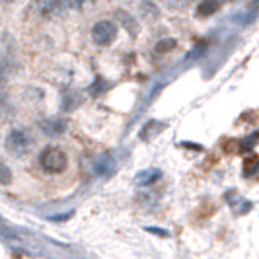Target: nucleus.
<instances>
[{
  "label": "nucleus",
  "mask_w": 259,
  "mask_h": 259,
  "mask_svg": "<svg viewBox=\"0 0 259 259\" xmlns=\"http://www.w3.org/2000/svg\"><path fill=\"white\" fill-rule=\"evenodd\" d=\"M39 166L45 169L47 174H61L68 166V158H66L63 148H59V146H47L39 154Z\"/></svg>",
  "instance_id": "1"
},
{
  "label": "nucleus",
  "mask_w": 259,
  "mask_h": 259,
  "mask_svg": "<svg viewBox=\"0 0 259 259\" xmlns=\"http://www.w3.org/2000/svg\"><path fill=\"white\" fill-rule=\"evenodd\" d=\"M4 146H6L8 154L16 156V158H24L31 150L33 141H31V137L24 129H12L8 133V137H6Z\"/></svg>",
  "instance_id": "2"
},
{
  "label": "nucleus",
  "mask_w": 259,
  "mask_h": 259,
  "mask_svg": "<svg viewBox=\"0 0 259 259\" xmlns=\"http://www.w3.org/2000/svg\"><path fill=\"white\" fill-rule=\"evenodd\" d=\"M117 37V26L109 20H100L98 24L92 27V39L96 45L100 47H107L109 43H113Z\"/></svg>",
  "instance_id": "3"
},
{
  "label": "nucleus",
  "mask_w": 259,
  "mask_h": 259,
  "mask_svg": "<svg viewBox=\"0 0 259 259\" xmlns=\"http://www.w3.org/2000/svg\"><path fill=\"white\" fill-rule=\"evenodd\" d=\"M65 0H33V10L43 18H57L65 12Z\"/></svg>",
  "instance_id": "4"
},
{
  "label": "nucleus",
  "mask_w": 259,
  "mask_h": 259,
  "mask_svg": "<svg viewBox=\"0 0 259 259\" xmlns=\"http://www.w3.org/2000/svg\"><path fill=\"white\" fill-rule=\"evenodd\" d=\"M41 129L43 133H47L49 137H59L66 131V123L61 119H49V121H43L41 123Z\"/></svg>",
  "instance_id": "5"
},
{
  "label": "nucleus",
  "mask_w": 259,
  "mask_h": 259,
  "mask_svg": "<svg viewBox=\"0 0 259 259\" xmlns=\"http://www.w3.org/2000/svg\"><path fill=\"white\" fill-rule=\"evenodd\" d=\"M219 8H221V2H219V0H203V2L199 4V8H197V14H199L201 18H208V16L219 12Z\"/></svg>",
  "instance_id": "6"
},
{
  "label": "nucleus",
  "mask_w": 259,
  "mask_h": 259,
  "mask_svg": "<svg viewBox=\"0 0 259 259\" xmlns=\"http://www.w3.org/2000/svg\"><path fill=\"white\" fill-rule=\"evenodd\" d=\"M65 4L70 10H86L88 6L96 4V0H65Z\"/></svg>",
  "instance_id": "7"
},
{
  "label": "nucleus",
  "mask_w": 259,
  "mask_h": 259,
  "mask_svg": "<svg viewBox=\"0 0 259 259\" xmlns=\"http://www.w3.org/2000/svg\"><path fill=\"white\" fill-rule=\"evenodd\" d=\"M117 20L123 24V26H129L131 33H135V29H137V24H135V20L129 16V12H123V10H119L117 12Z\"/></svg>",
  "instance_id": "8"
},
{
  "label": "nucleus",
  "mask_w": 259,
  "mask_h": 259,
  "mask_svg": "<svg viewBox=\"0 0 259 259\" xmlns=\"http://www.w3.org/2000/svg\"><path fill=\"white\" fill-rule=\"evenodd\" d=\"M176 49V41L174 39H162L158 45H156V53L158 55H164V53H169Z\"/></svg>",
  "instance_id": "9"
},
{
  "label": "nucleus",
  "mask_w": 259,
  "mask_h": 259,
  "mask_svg": "<svg viewBox=\"0 0 259 259\" xmlns=\"http://www.w3.org/2000/svg\"><path fill=\"white\" fill-rule=\"evenodd\" d=\"M168 2V6H171V8H178V10H183V8H187L193 0H166Z\"/></svg>",
  "instance_id": "10"
},
{
  "label": "nucleus",
  "mask_w": 259,
  "mask_h": 259,
  "mask_svg": "<svg viewBox=\"0 0 259 259\" xmlns=\"http://www.w3.org/2000/svg\"><path fill=\"white\" fill-rule=\"evenodd\" d=\"M2 171H4V185H8V182H10V174H8V168L4 166V168H2Z\"/></svg>",
  "instance_id": "11"
},
{
  "label": "nucleus",
  "mask_w": 259,
  "mask_h": 259,
  "mask_svg": "<svg viewBox=\"0 0 259 259\" xmlns=\"http://www.w3.org/2000/svg\"><path fill=\"white\" fill-rule=\"evenodd\" d=\"M6 4H12V2H18V0H4Z\"/></svg>",
  "instance_id": "12"
},
{
  "label": "nucleus",
  "mask_w": 259,
  "mask_h": 259,
  "mask_svg": "<svg viewBox=\"0 0 259 259\" xmlns=\"http://www.w3.org/2000/svg\"><path fill=\"white\" fill-rule=\"evenodd\" d=\"M226 2H234V0H226Z\"/></svg>",
  "instance_id": "13"
}]
</instances>
